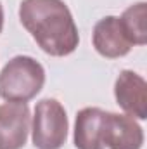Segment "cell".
<instances>
[{"label":"cell","instance_id":"obj_1","mask_svg":"<svg viewBox=\"0 0 147 149\" xmlns=\"http://www.w3.org/2000/svg\"><path fill=\"white\" fill-rule=\"evenodd\" d=\"M19 19L38 47L49 56H69L80 43L71 10L62 0H23Z\"/></svg>","mask_w":147,"mask_h":149},{"label":"cell","instance_id":"obj_2","mask_svg":"<svg viewBox=\"0 0 147 149\" xmlns=\"http://www.w3.org/2000/svg\"><path fill=\"white\" fill-rule=\"evenodd\" d=\"M45 83L43 66L30 56H16L0 71V97L12 102H28Z\"/></svg>","mask_w":147,"mask_h":149},{"label":"cell","instance_id":"obj_3","mask_svg":"<svg viewBox=\"0 0 147 149\" xmlns=\"http://www.w3.org/2000/svg\"><path fill=\"white\" fill-rule=\"evenodd\" d=\"M33 144L37 149H61L68 139V116L55 99H43L35 108Z\"/></svg>","mask_w":147,"mask_h":149},{"label":"cell","instance_id":"obj_4","mask_svg":"<svg viewBox=\"0 0 147 149\" xmlns=\"http://www.w3.org/2000/svg\"><path fill=\"white\" fill-rule=\"evenodd\" d=\"M31 125L26 102L0 104V149H21L28 141Z\"/></svg>","mask_w":147,"mask_h":149},{"label":"cell","instance_id":"obj_5","mask_svg":"<svg viewBox=\"0 0 147 149\" xmlns=\"http://www.w3.org/2000/svg\"><path fill=\"white\" fill-rule=\"evenodd\" d=\"M114 95L119 108L132 118H147V83L140 74L121 71L114 83Z\"/></svg>","mask_w":147,"mask_h":149},{"label":"cell","instance_id":"obj_6","mask_svg":"<svg viewBox=\"0 0 147 149\" xmlns=\"http://www.w3.org/2000/svg\"><path fill=\"white\" fill-rule=\"evenodd\" d=\"M144 144L142 127L128 114L106 113L104 146L109 149H140Z\"/></svg>","mask_w":147,"mask_h":149},{"label":"cell","instance_id":"obj_7","mask_svg":"<svg viewBox=\"0 0 147 149\" xmlns=\"http://www.w3.org/2000/svg\"><path fill=\"white\" fill-rule=\"evenodd\" d=\"M94 47L102 57L118 59L126 56L133 43L126 37L119 17L107 16L102 17L94 28Z\"/></svg>","mask_w":147,"mask_h":149},{"label":"cell","instance_id":"obj_8","mask_svg":"<svg viewBox=\"0 0 147 149\" xmlns=\"http://www.w3.org/2000/svg\"><path fill=\"white\" fill-rule=\"evenodd\" d=\"M106 113L99 108H85L76 114L74 148L76 149H106L104 123Z\"/></svg>","mask_w":147,"mask_h":149},{"label":"cell","instance_id":"obj_9","mask_svg":"<svg viewBox=\"0 0 147 149\" xmlns=\"http://www.w3.org/2000/svg\"><path fill=\"white\" fill-rule=\"evenodd\" d=\"M121 26L126 33L128 40L133 45H146L147 43V5L146 2H139L135 5H130L123 16L119 17Z\"/></svg>","mask_w":147,"mask_h":149},{"label":"cell","instance_id":"obj_10","mask_svg":"<svg viewBox=\"0 0 147 149\" xmlns=\"http://www.w3.org/2000/svg\"><path fill=\"white\" fill-rule=\"evenodd\" d=\"M2 28H3V9H2V3H0V33H2Z\"/></svg>","mask_w":147,"mask_h":149}]
</instances>
